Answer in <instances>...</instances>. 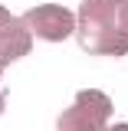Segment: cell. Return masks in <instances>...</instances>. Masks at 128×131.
<instances>
[{"label":"cell","mask_w":128,"mask_h":131,"mask_svg":"<svg viewBox=\"0 0 128 131\" xmlns=\"http://www.w3.org/2000/svg\"><path fill=\"white\" fill-rule=\"evenodd\" d=\"M30 20L36 23V33H43V36H49V39H56V36H63V33L72 30V16H69V10H59V7L33 10Z\"/></svg>","instance_id":"obj_1"}]
</instances>
